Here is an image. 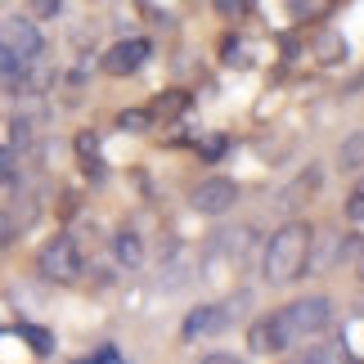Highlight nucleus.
<instances>
[{
    "instance_id": "f257e3e1",
    "label": "nucleus",
    "mask_w": 364,
    "mask_h": 364,
    "mask_svg": "<svg viewBox=\"0 0 364 364\" xmlns=\"http://www.w3.org/2000/svg\"><path fill=\"white\" fill-rule=\"evenodd\" d=\"M311 239H315V230L306 225V220H288V225H279L270 234V243H265V279H270V284H297V279L306 274Z\"/></svg>"
},
{
    "instance_id": "7c9ffc66",
    "label": "nucleus",
    "mask_w": 364,
    "mask_h": 364,
    "mask_svg": "<svg viewBox=\"0 0 364 364\" xmlns=\"http://www.w3.org/2000/svg\"><path fill=\"white\" fill-rule=\"evenodd\" d=\"M355 270H360V274H364V247H360V261H355Z\"/></svg>"
},
{
    "instance_id": "20e7f679",
    "label": "nucleus",
    "mask_w": 364,
    "mask_h": 364,
    "mask_svg": "<svg viewBox=\"0 0 364 364\" xmlns=\"http://www.w3.org/2000/svg\"><path fill=\"white\" fill-rule=\"evenodd\" d=\"M149 54H153L149 36H126V41H117V46L104 50L100 68H104L108 77H131V73H139V68L149 63Z\"/></svg>"
},
{
    "instance_id": "aec40b11",
    "label": "nucleus",
    "mask_w": 364,
    "mask_h": 364,
    "mask_svg": "<svg viewBox=\"0 0 364 364\" xmlns=\"http://www.w3.org/2000/svg\"><path fill=\"white\" fill-rule=\"evenodd\" d=\"M315 189H319V171L311 166V171H301V180L284 193V207H292V198H301V193H315Z\"/></svg>"
},
{
    "instance_id": "2eb2a0df",
    "label": "nucleus",
    "mask_w": 364,
    "mask_h": 364,
    "mask_svg": "<svg viewBox=\"0 0 364 364\" xmlns=\"http://www.w3.org/2000/svg\"><path fill=\"white\" fill-rule=\"evenodd\" d=\"M220 59H225V68H252V50H247V41L225 36V46H220Z\"/></svg>"
},
{
    "instance_id": "9d476101",
    "label": "nucleus",
    "mask_w": 364,
    "mask_h": 364,
    "mask_svg": "<svg viewBox=\"0 0 364 364\" xmlns=\"http://www.w3.org/2000/svg\"><path fill=\"white\" fill-rule=\"evenodd\" d=\"M189 270H193V257L176 247V261H171V265H162V288H185L189 279H193Z\"/></svg>"
},
{
    "instance_id": "423d86ee",
    "label": "nucleus",
    "mask_w": 364,
    "mask_h": 364,
    "mask_svg": "<svg viewBox=\"0 0 364 364\" xmlns=\"http://www.w3.org/2000/svg\"><path fill=\"white\" fill-rule=\"evenodd\" d=\"M234 203H239V185L230 176H207L193 189V212H203V216H225Z\"/></svg>"
},
{
    "instance_id": "6ab92c4d",
    "label": "nucleus",
    "mask_w": 364,
    "mask_h": 364,
    "mask_svg": "<svg viewBox=\"0 0 364 364\" xmlns=\"http://www.w3.org/2000/svg\"><path fill=\"white\" fill-rule=\"evenodd\" d=\"M342 166H346V171L364 166V135H351V139L342 144Z\"/></svg>"
},
{
    "instance_id": "c85d7f7f",
    "label": "nucleus",
    "mask_w": 364,
    "mask_h": 364,
    "mask_svg": "<svg viewBox=\"0 0 364 364\" xmlns=\"http://www.w3.org/2000/svg\"><path fill=\"white\" fill-rule=\"evenodd\" d=\"M198 364H243L239 355H230V351H212V355H203Z\"/></svg>"
},
{
    "instance_id": "9b49d317",
    "label": "nucleus",
    "mask_w": 364,
    "mask_h": 364,
    "mask_svg": "<svg viewBox=\"0 0 364 364\" xmlns=\"http://www.w3.org/2000/svg\"><path fill=\"white\" fill-rule=\"evenodd\" d=\"M315 59L319 63H346V41L338 36V32H319V41H315Z\"/></svg>"
},
{
    "instance_id": "cd10ccee",
    "label": "nucleus",
    "mask_w": 364,
    "mask_h": 364,
    "mask_svg": "<svg viewBox=\"0 0 364 364\" xmlns=\"http://www.w3.org/2000/svg\"><path fill=\"white\" fill-rule=\"evenodd\" d=\"M77 364H122V360H117V351H113V346H104L100 355H90V360H77Z\"/></svg>"
},
{
    "instance_id": "39448f33",
    "label": "nucleus",
    "mask_w": 364,
    "mask_h": 364,
    "mask_svg": "<svg viewBox=\"0 0 364 364\" xmlns=\"http://www.w3.org/2000/svg\"><path fill=\"white\" fill-rule=\"evenodd\" d=\"M292 342H297V338H292V328H288L284 311L265 315V319H257V324L247 328V346H252L257 355H274V351H288Z\"/></svg>"
},
{
    "instance_id": "bb28decb",
    "label": "nucleus",
    "mask_w": 364,
    "mask_h": 364,
    "mask_svg": "<svg viewBox=\"0 0 364 364\" xmlns=\"http://www.w3.org/2000/svg\"><path fill=\"white\" fill-rule=\"evenodd\" d=\"M212 5L225 14V18H234V14H243V9H247V0H212Z\"/></svg>"
},
{
    "instance_id": "b1692460",
    "label": "nucleus",
    "mask_w": 364,
    "mask_h": 364,
    "mask_svg": "<svg viewBox=\"0 0 364 364\" xmlns=\"http://www.w3.org/2000/svg\"><path fill=\"white\" fill-rule=\"evenodd\" d=\"M59 9H63V0H32V14H36V18H54Z\"/></svg>"
},
{
    "instance_id": "6e6552de",
    "label": "nucleus",
    "mask_w": 364,
    "mask_h": 364,
    "mask_svg": "<svg viewBox=\"0 0 364 364\" xmlns=\"http://www.w3.org/2000/svg\"><path fill=\"white\" fill-rule=\"evenodd\" d=\"M225 324H230V315L220 311V306H193V311L185 315V328H180V333L193 342L198 333H220Z\"/></svg>"
},
{
    "instance_id": "0eeeda50",
    "label": "nucleus",
    "mask_w": 364,
    "mask_h": 364,
    "mask_svg": "<svg viewBox=\"0 0 364 364\" xmlns=\"http://www.w3.org/2000/svg\"><path fill=\"white\" fill-rule=\"evenodd\" d=\"M0 41H5L9 50H18L27 63H36L41 54H46V36H41V27H36L32 18H23V14H18V18H5V23H0Z\"/></svg>"
},
{
    "instance_id": "c756f323",
    "label": "nucleus",
    "mask_w": 364,
    "mask_h": 364,
    "mask_svg": "<svg viewBox=\"0 0 364 364\" xmlns=\"http://www.w3.org/2000/svg\"><path fill=\"white\" fill-rule=\"evenodd\" d=\"M203 153H207V158H220V153H225V139H220V135H212V139H207V144H198Z\"/></svg>"
},
{
    "instance_id": "4be33fe9",
    "label": "nucleus",
    "mask_w": 364,
    "mask_h": 364,
    "mask_svg": "<svg viewBox=\"0 0 364 364\" xmlns=\"http://www.w3.org/2000/svg\"><path fill=\"white\" fill-rule=\"evenodd\" d=\"M328 0H288V9H292V18H315V14H324Z\"/></svg>"
},
{
    "instance_id": "7ed1b4c3",
    "label": "nucleus",
    "mask_w": 364,
    "mask_h": 364,
    "mask_svg": "<svg viewBox=\"0 0 364 364\" xmlns=\"http://www.w3.org/2000/svg\"><path fill=\"white\" fill-rule=\"evenodd\" d=\"M284 319H288V328H292V338L306 342V338H319L328 324H333V301L328 297H297L292 306H284Z\"/></svg>"
},
{
    "instance_id": "2f4dec72",
    "label": "nucleus",
    "mask_w": 364,
    "mask_h": 364,
    "mask_svg": "<svg viewBox=\"0 0 364 364\" xmlns=\"http://www.w3.org/2000/svg\"><path fill=\"white\" fill-rule=\"evenodd\" d=\"M360 189H364V180H360Z\"/></svg>"
},
{
    "instance_id": "4468645a",
    "label": "nucleus",
    "mask_w": 364,
    "mask_h": 364,
    "mask_svg": "<svg viewBox=\"0 0 364 364\" xmlns=\"http://www.w3.org/2000/svg\"><path fill=\"white\" fill-rule=\"evenodd\" d=\"M9 144L14 149H32L36 144V117H23V113L14 117L9 122Z\"/></svg>"
},
{
    "instance_id": "5701e85b",
    "label": "nucleus",
    "mask_w": 364,
    "mask_h": 364,
    "mask_svg": "<svg viewBox=\"0 0 364 364\" xmlns=\"http://www.w3.org/2000/svg\"><path fill=\"white\" fill-rule=\"evenodd\" d=\"M14 239H18V225H14L9 212H0V247H9Z\"/></svg>"
},
{
    "instance_id": "f3484780",
    "label": "nucleus",
    "mask_w": 364,
    "mask_h": 364,
    "mask_svg": "<svg viewBox=\"0 0 364 364\" xmlns=\"http://www.w3.org/2000/svg\"><path fill=\"white\" fill-rule=\"evenodd\" d=\"M18 333H23V342H27V346H32V351H36V355H54V333H50V328H36V324H23Z\"/></svg>"
},
{
    "instance_id": "393cba45",
    "label": "nucleus",
    "mask_w": 364,
    "mask_h": 364,
    "mask_svg": "<svg viewBox=\"0 0 364 364\" xmlns=\"http://www.w3.org/2000/svg\"><path fill=\"white\" fill-rule=\"evenodd\" d=\"M346 220H364V189H355L346 198Z\"/></svg>"
},
{
    "instance_id": "412c9836",
    "label": "nucleus",
    "mask_w": 364,
    "mask_h": 364,
    "mask_svg": "<svg viewBox=\"0 0 364 364\" xmlns=\"http://www.w3.org/2000/svg\"><path fill=\"white\" fill-rule=\"evenodd\" d=\"M73 149H77V158H100V135H95V131H77Z\"/></svg>"
},
{
    "instance_id": "1a4fd4ad",
    "label": "nucleus",
    "mask_w": 364,
    "mask_h": 364,
    "mask_svg": "<svg viewBox=\"0 0 364 364\" xmlns=\"http://www.w3.org/2000/svg\"><path fill=\"white\" fill-rule=\"evenodd\" d=\"M113 257L126 270H139V265H144V239H139L135 230H117L113 234Z\"/></svg>"
},
{
    "instance_id": "f03ea898",
    "label": "nucleus",
    "mask_w": 364,
    "mask_h": 364,
    "mask_svg": "<svg viewBox=\"0 0 364 364\" xmlns=\"http://www.w3.org/2000/svg\"><path fill=\"white\" fill-rule=\"evenodd\" d=\"M36 270H41V279H50V284H77V279L86 274V257H81V247H77L73 234L59 230L54 239L41 243Z\"/></svg>"
},
{
    "instance_id": "a878e982",
    "label": "nucleus",
    "mask_w": 364,
    "mask_h": 364,
    "mask_svg": "<svg viewBox=\"0 0 364 364\" xmlns=\"http://www.w3.org/2000/svg\"><path fill=\"white\" fill-rule=\"evenodd\" d=\"M81 166H86V180H104V158H81Z\"/></svg>"
},
{
    "instance_id": "dca6fc26",
    "label": "nucleus",
    "mask_w": 364,
    "mask_h": 364,
    "mask_svg": "<svg viewBox=\"0 0 364 364\" xmlns=\"http://www.w3.org/2000/svg\"><path fill=\"white\" fill-rule=\"evenodd\" d=\"M14 185H18V149L0 144V189H14Z\"/></svg>"
},
{
    "instance_id": "ddd939ff",
    "label": "nucleus",
    "mask_w": 364,
    "mask_h": 364,
    "mask_svg": "<svg viewBox=\"0 0 364 364\" xmlns=\"http://www.w3.org/2000/svg\"><path fill=\"white\" fill-rule=\"evenodd\" d=\"M158 126V117L149 113V108H126V113H117V131H131V135H144Z\"/></svg>"
},
{
    "instance_id": "f8f14e48",
    "label": "nucleus",
    "mask_w": 364,
    "mask_h": 364,
    "mask_svg": "<svg viewBox=\"0 0 364 364\" xmlns=\"http://www.w3.org/2000/svg\"><path fill=\"white\" fill-rule=\"evenodd\" d=\"M185 108H189V95H185V90H162L158 100H153V108H149V113H153V117H166V122H171V117H180V113H185Z\"/></svg>"
},
{
    "instance_id": "a211bd4d",
    "label": "nucleus",
    "mask_w": 364,
    "mask_h": 364,
    "mask_svg": "<svg viewBox=\"0 0 364 364\" xmlns=\"http://www.w3.org/2000/svg\"><path fill=\"white\" fill-rule=\"evenodd\" d=\"M301 364H342V351H338V342H319V346L306 351Z\"/></svg>"
}]
</instances>
